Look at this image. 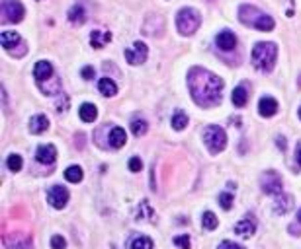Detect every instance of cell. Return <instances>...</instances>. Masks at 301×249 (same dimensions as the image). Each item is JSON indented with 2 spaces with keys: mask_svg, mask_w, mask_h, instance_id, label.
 I'll return each instance as SVG.
<instances>
[{
  "mask_svg": "<svg viewBox=\"0 0 301 249\" xmlns=\"http://www.w3.org/2000/svg\"><path fill=\"white\" fill-rule=\"evenodd\" d=\"M276 57H278V47L276 43H257L252 49V65L257 66L262 72H270L276 65Z\"/></svg>",
  "mask_w": 301,
  "mask_h": 249,
  "instance_id": "3957f363",
  "label": "cell"
},
{
  "mask_svg": "<svg viewBox=\"0 0 301 249\" xmlns=\"http://www.w3.org/2000/svg\"><path fill=\"white\" fill-rule=\"evenodd\" d=\"M51 247L53 249H65L67 247V241H65L63 236H53V238H51Z\"/></svg>",
  "mask_w": 301,
  "mask_h": 249,
  "instance_id": "d6a6232c",
  "label": "cell"
},
{
  "mask_svg": "<svg viewBox=\"0 0 301 249\" xmlns=\"http://www.w3.org/2000/svg\"><path fill=\"white\" fill-rule=\"evenodd\" d=\"M0 16H2V22L6 23L22 22L24 16H26L24 4L20 0H2V4H0Z\"/></svg>",
  "mask_w": 301,
  "mask_h": 249,
  "instance_id": "8992f818",
  "label": "cell"
},
{
  "mask_svg": "<svg viewBox=\"0 0 301 249\" xmlns=\"http://www.w3.org/2000/svg\"><path fill=\"white\" fill-rule=\"evenodd\" d=\"M47 129H49V119L45 115H34L30 119V132L32 134H41Z\"/></svg>",
  "mask_w": 301,
  "mask_h": 249,
  "instance_id": "ac0fdd59",
  "label": "cell"
},
{
  "mask_svg": "<svg viewBox=\"0 0 301 249\" xmlns=\"http://www.w3.org/2000/svg\"><path fill=\"white\" fill-rule=\"evenodd\" d=\"M188 88L194 101L200 107H213L221 101L223 80L205 68L194 66L188 72Z\"/></svg>",
  "mask_w": 301,
  "mask_h": 249,
  "instance_id": "6da1fadb",
  "label": "cell"
},
{
  "mask_svg": "<svg viewBox=\"0 0 301 249\" xmlns=\"http://www.w3.org/2000/svg\"><path fill=\"white\" fill-rule=\"evenodd\" d=\"M297 220L301 222V210H297Z\"/></svg>",
  "mask_w": 301,
  "mask_h": 249,
  "instance_id": "ab89813d",
  "label": "cell"
},
{
  "mask_svg": "<svg viewBox=\"0 0 301 249\" xmlns=\"http://www.w3.org/2000/svg\"><path fill=\"white\" fill-rule=\"evenodd\" d=\"M68 107V98L63 94L61 98H59V101H57V111H67Z\"/></svg>",
  "mask_w": 301,
  "mask_h": 249,
  "instance_id": "e575fe53",
  "label": "cell"
},
{
  "mask_svg": "<svg viewBox=\"0 0 301 249\" xmlns=\"http://www.w3.org/2000/svg\"><path fill=\"white\" fill-rule=\"evenodd\" d=\"M217 224H219V220H217V216L213 214L212 210L203 212V216H201V226L205 228V230H215Z\"/></svg>",
  "mask_w": 301,
  "mask_h": 249,
  "instance_id": "83f0119b",
  "label": "cell"
},
{
  "mask_svg": "<svg viewBox=\"0 0 301 249\" xmlns=\"http://www.w3.org/2000/svg\"><path fill=\"white\" fill-rule=\"evenodd\" d=\"M141 168H143V163H141L139 158H131V160H129V170H131V172L137 174V172H141Z\"/></svg>",
  "mask_w": 301,
  "mask_h": 249,
  "instance_id": "836d02e7",
  "label": "cell"
},
{
  "mask_svg": "<svg viewBox=\"0 0 301 249\" xmlns=\"http://www.w3.org/2000/svg\"><path fill=\"white\" fill-rule=\"evenodd\" d=\"M186 125H188V115H186L182 109H178V111L172 115V129L182 130V129H186Z\"/></svg>",
  "mask_w": 301,
  "mask_h": 249,
  "instance_id": "484cf974",
  "label": "cell"
},
{
  "mask_svg": "<svg viewBox=\"0 0 301 249\" xmlns=\"http://www.w3.org/2000/svg\"><path fill=\"white\" fill-rule=\"evenodd\" d=\"M231 99H233L235 107H245L246 101H248V94H246V88L245 86H239L233 90V96H231Z\"/></svg>",
  "mask_w": 301,
  "mask_h": 249,
  "instance_id": "cb8c5ba5",
  "label": "cell"
},
{
  "mask_svg": "<svg viewBox=\"0 0 301 249\" xmlns=\"http://www.w3.org/2000/svg\"><path fill=\"white\" fill-rule=\"evenodd\" d=\"M299 119H301V107H299Z\"/></svg>",
  "mask_w": 301,
  "mask_h": 249,
  "instance_id": "60d3db41",
  "label": "cell"
},
{
  "mask_svg": "<svg viewBox=\"0 0 301 249\" xmlns=\"http://www.w3.org/2000/svg\"><path fill=\"white\" fill-rule=\"evenodd\" d=\"M112 41V33L110 32H104V30H94L90 33V43L94 49H104L106 43Z\"/></svg>",
  "mask_w": 301,
  "mask_h": 249,
  "instance_id": "5bb4252c",
  "label": "cell"
},
{
  "mask_svg": "<svg viewBox=\"0 0 301 249\" xmlns=\"http://www.w3.org/2000/svg\"><path fill=\"white\" fill-rule=\"evenodd\" d=\"M125 61L129 63V65H143L147 61V57H149V49H147V45L143 41H135L133 47L131 49H125Z\"/></svg>",
  "mask_w": 301,
  "mask_h": 249,
  "instance_id": "ba28073f",
  "label": "cell"
},
{
  "mask_svg": "<svg viewBox=\"0 0 301 249\" xmlns=\"http://www.w3.org/2000/svg\"><path fill=\"white\" fill-rule=\"evenodd\" d=\"M37 86L41 88V92H43L45 96H57V94H61V80L57 76L45 80V82H37Z\"/></svg>",
  "mask_w": 301,
  "mask_h": 249,
  "instance_id": "e0dca14e",
  "label": "cell"
},
{
  "mask_svg": "<svg viewBox=\"0 0 301 249\" xmlns=\"http://www.w3.org/2000/svg\"><path fill=\"white\" fill-rule=\"evenodd\" d=\"M258 109L262 117H274L278 113V101L274 98H262L258 103Z\"/></svg>",
  "mask_w": 301,
  "mask_h": 249,
  "instance_id": "2e32d148",
  "label": "cell"
},
{
  "mask_svg": "<svg viewBox=\"0 0 301 249\" xmlns=\"http://www.w3.org/2000/svg\"><path fill=\"white\" fill-rule=\"evenodd\" d=\"M295 160H297V163L301 165V146L297 148V154H295Z\"/></svg>",
  "mask_w": 301,
  "mask_h": 249,
  "instance_id": "f35d334b",
  "label": "cell"
},
{
  "mask_svg": "<svg viewBox=\"0 0 301 249\" xmlns=\"http://www.w3.org/2000/svg\"><path fill=\"white\" fill-rule=\"evenodd\" d=\"M203 141H205V144H207V148H210L212 154H219L227 146V134H225V130L221 127L210 125L207 129L203 130Z\"/></svg>",
  "mask_w": 301,
  "mask_h": 249,
  "instance_id": "5b68a950",
  "label": "cell"
},
{
  "mask_svg": "<svg viewBox=\"0 0 301 249\" xmlns=\"http://www.w3.org/2000/svg\"><path fill=\"white\" fill-rule=\"evenodd\" d=\"M215 45H217L221 51H233L235 47H237V37H235V33L225 30V32L217 33V37H215Z\"/></svg>",
  "mask_w": 301,
  "mask_h": 249,
  "instance_id": "7c38bea8",
  "label": "cell"
},
{
  "mask_svg": "<svg viewBox=\"0 0 301 249\" xmlns=\"http://www.w3.org/2000/svg\"><path fill=\"white\" fill-rule=\"evenodd\" d=\"M6 165H8V170L10 172H20L24 165V160L20 154H10L8 156V160H6Z\"/></svg>",
  "mask_w": 301,
  "mask_h": 249,
  "instance_id": "f1b7e54d",
  "label": "cell"
},
{
  "mask_svg": "<svg viewBox=\"0 0 301 249\" xmlns=\"http://www.w3.org/2000/svg\"><path fill=\"white\" fill-rule=\"evenodd\" d=\"M174 245H178L180 249H190L188 234H184V236H176V238H174Z\"/></svg>",
  "mask_w": 301,
  "mask_h": 249,
  "instance_id": "1f68e13d",
  "label": "cell"
},
{
  "mask_svg": "<svg viewBox=\"0 0 301 249\" xmlns=\"http://www.w3.org/2000/svg\"><path fill=\"white\" fill-rule=\"evenodd\" d=\"M153 247H155L153 239L147 238V236H137V238L131 241V249H153Z\"/></svg>",
  "mask_w": 301,
  "mask_h": 249,
  "instance_id": "4316f807",
  "label": "cell"
},
{
  "mask_svg": "<svg viewBox=\"0 0 301 249\" xmlns=\"http://www.w3.org/2000/svg\"><path fill=\"white\" fill-rule=\"evenodd\" d=\"M108 141H110V146H113V148H122L127 142V134H125V130L122 127H113L110 130V139Z\"/></svg>",
  "mask_w": 301,
  "mask_h": 249,
  "instance_id": "d6986e66",
  "label": "cell"
},
{
  "mask_svg": "<svg viewBox=\"0 0 301 249\" xmlns=\"http://www.w3.org/2000/svg\"><path fill=\"white\" fill-rule=\"evenodd\" d=\"M219 249H245V247L237 245L233 241H221V243H219Z\"/></svg>",
  "mask_w": 301,
  "mask_h": 249,
  "instance_id": "8d00e7d4",
  "label": "cell"
},
{
  "mask_svg": "<svg viewBox=\"0 0 301 249\" xmlns=\"http://www.w3.org/2000/svg\"><path fill=\"white\" fill-rule=\"evenodd\" d=\"M65 177H67V181H71V183H80L82 177H84L82 168L80 165H68L67 170H65Z\"/></svg>",
  "mask_w": 301,
  "mask_h": 249,
  "instance_id": "d4e9b609",
  "label": "cell"
},
{
  "mask_svg": "<svg viewBox=\"0 0 301 249\" xmlns=\"http://www.w3.org/2000/svg\"><path fill=\"white\" fill-rule=\"evenodd\" d=\"M78 115L84 123H94L96 117H98V109H96L94 103H82L80 109H78Z\"/></svg>",
  "mask_w": 301,
  "mask_h": 249,
  "instance_id": "ffe728a7",
  "label": "cell"
},
{
  "mask_svg": "<svg viewBox=\"0 0 301 249\" xmlns=\"http://www.w3.org/2000/svg\"><path fill=\"white\" fill-rule=\"evenodd\" d=\"M239 20L248 27H257L260 32H272L276 25L272 16H268L266 12H262L257 6H250V4H245L239 8Z\"/></svg>",
  "mask_w": 301,
  "mask_h": 249,
  "instance_id": "7a4b0ae2",
  "label": "cell"
},
{
  "mask_svg": "<svg viewBox=\"0 0 301 249\" xmlns=\"http://www.w3.org/2000/svg\"><path fill=\"white\" fill-rule=\"evenodd\" d=\"M35 158H37V162L43 163V165H51L57 160V148L53 144H41L37 148V152H35Z\"/></svg>",
  "mask_w": 301,
  "mask_h": 249,
  "instance_id": "8fae6325",
  "label": "cell"
},
{
  "mask_svg": "<svg viewBox=\"0 0 301 249\" xmlns=\"http://www.w3.org/2000/svg\"><path fill=\"white\" fill-rule=\"evenodd\" d=\"M219 205H221V208L229 210L233 206V195L231 193H219Z\"/></svg>",
  "mask_w": 301,
  "mask_h": 249,
  "instance_id": "4dcf8cb0",
  "label": "cell"
},
{
  "mask_svg": "<svg viewBox=\"0 0 301 249\" xmlns=\"http://www.w3.org/2000/svg\"><path fill=\"white\" fill-rule=\"evenodd\" d=\"M47 203L53 206V208H57V210L65 208L68 203V191L65 187H61V185H53L47 191Z\"/></svg>",
  "mask_w": 301,
  "mask_h": 249,
  "instance_id": "9c48e42d",
  "label": "cell"
},
{
  "mask_svg": "<svg viewBox=\"0 0 301 249\" xmlns=\"http://www.w3.org/2000/svg\"><path fill=\"white\" fill-rule=\"evenodd\" d=\"M282 177H280L276 172H272V170H268L266 174H262L260 177V187H262V191L266 193V195H280L282 193Z\"/></svg>",
  "mask_w": 301,
  "mask_h": 249,
  "instance_id": "52a82bcc",
  "label": "cell"
},
{
  "mask_svg": "<svg viewBox=\"0 0 301 249\" xmlns=\"http://www.w3.org/2000/svg\"><path fill=\"white\" fill-rule=\"evenodd\" d=\"M68 20L71 23H75V25H82V23L86 22V10L80 6V4H75L71 10H68Z\"/></svg>",
  "mask_w": 301,
  "mask_h": 249,
  "instance_id": "7402d4cb",
  "label": "cell"
},
{
  "mask_svg": "<svg viewBox=\"0 0 301 249\" xmlns=\"http://www.w3.org/2000/svg\"><path fill=\"white\" fill-rule=\"evenodd\" d=\"M0 43L6 53H12L14 47H26V41L16 32H2L0 33Z\"/></svg>",
  "mask_w": 301,
  "mask_h": 249,
  "instance_id": "30bf717a",
  "label": "cell"
},
{
  "mask_svg": "<svg viewBox=\"0 0 301 249\" xmlns=\"http://www.w3.org/2000/svg\"><path fill=\"white\" fill-rule=\"evenodd\" d=\"M291 206H293V197L280 195L278 201H276V205H274V210H276V214H286Z\"/></svg>",
  "mask_w": 301,
  "mask_h": 249,
  "instance_id": "603a6c76",
  "label": "cell"
},
{
  "mask_svg": "<svg viewBox=\"0 0 301 249\" xmlns=\"http://www.w3.org/2000/svg\"><path fill=\"white\" fill-rule=\"evenodd\" d=\"M34 76H35L37 82H45V80L53 78V76H55V72H53V65L47 63V61H39L34 68Z\"/></svg>",
  "mask_w": 301,
  "mask_h": 249,
  "instance_id": "4fadbf2b",
  "label": "cell"
},
{
  "mask_svg": "<svg viewBox=\"0 0 301 249\" xmlns=\"http://www.w3.org/2000/svg\"><path fill=\"white\" fill-rule=\"evenodd\" d=\"M98 90H100L102 96H106V98H113L118 94V86H115V82H113L112 78H100Z\"/></svg>",
  "mask_w": 301,
  "mask_h": 249,
  "instance_id": "44dd1931",
  "label": "cell"
},
{
  "mask_svg": "<svg viewBox=\"0 0 301 249\" xmlns=\"http://www.w3.org/2000/svg\"><path fill=\"white\" fill-rule=\"evenodd\" d=\"M200 23H201L200 12L194 10V8H182L178 12V16H176V27H178V32L182 35H192V33L200 27Z\"/></svg>",
  "mask_w": 301,
  "mask_h": 249,
  "instance_id": "277c9868",
  "label": "cell"
},
{
  "mask_svg": "<svg viewBox=\"0 0 301 249\" xmlns=\"http://www.w3.org/2000/svg\"><path fill=\"white\" fill-rule=\"evenodd\" d=\"M82 78H84V80H92V78H94V68H92V66H84V68H82Z\"/></svg>",
  "mask_w": 301,
  "mask_h": 249,
  "instance_id": "d590c367",
  "label": "cell"
},
{
  "mask_svg": "<svg viewBox=\"0 0 301 249\" xmlns=\"http://www.w3.org/2000/svg\"><path fill=\"white\" fill-rule=\"evenodd\" d=\"M147 129H149V125H147L145 119H133V123H131V130H133L135 136H143Z\"/></svg>",
  "mask_w": 301,
  "mask_h": 249,
  "instance_id": "f546056e",
  "label": "cell"
},
{
  "mask_svg": "<svg viewBox=\"0 0 301 249\" xmlns=\"http://www.w3.org/2000/svg\"><path fill=\"white\" fill-rule=\"evenodd\" d=\"M276 144H278L280 148H282V150H286V139H284V136H278V139H276Z\"/></svg>",
  "mask_w": 301,
  "mask_h": 249,
  "instance_id": "74e56055",
  "label": "cell"
},
{
  "mask_svg": "<svg viewBox=\"0 0 301 249\" xmlns=\"http://www.w3.org/2000/svg\"><path fill=\"white\" fill-rule=\"evenodd\" d=\"M235 232L239 236H243V238H250L257 232V224H254V220H250V216H246L245 220H241V222L235 224Z\"/></svg>",
  "mask_w": 301,
  "mask_h": 249,
  "instance_id": "9a60e30c",
  "label": "cell"
}]
</instances>
